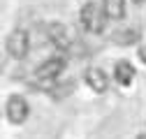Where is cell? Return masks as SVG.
<instances>
[{
  "label": "cell",
  "instance_id": "obj_1",
  "mask_svg": "<svg viewBox=\"0 0 146 139\" xmlns=\"http://www.w3.org/2000/svg\"><path fill=\"white\" fill-rule=\"evenodd\" d=\"M79 21H81V26H84L86 32L100 35V32L104 30V26H107V14H104V9H102L100 5L86 3V5L81 7V12H79Z\"/></svg>",
  "mask_w": 146,
  "mask_h": 139
},
{
  "label": "cell",
  "instance_id": "obj_2",
  "mask_svg": "<svg viewBox=\"0 0 146 139\" xmlns=\"http://www.w3.org/2000/svg\"><path fill=\"white\" fill-rule=\"evenodd\" d=\"M30 49V37L26 30H14L7 37V54L12 58H26Z\"/></svg>",
  "mask_w": 146,
  "mask_h": 139
},
{
  "label": "cell",
  "instance_id": "obj_3",
  "mask_svg": "<svg viewBox=\"0 0 146 139\" xmlns=\"http://www.w3.org/2000/svg\"><path fill=\"white\" fill-rule=\"evenodd\" d=\"M5 111H7L9 123L21 125L23 120L28 118V114H30V107H28L26 97H21V95H12V97L7 100V107H5Z\"/></svg>",
  "mask_w": 146,
  "mask_h": 139
},
{
  "label": "cell",
  "instance_id": "obj_4",
  "mask_svg": "<svg viewBox=\"0 0 146 139\" xmlns=\"http://www.w3.org/2000/svg\"><path fill=\"white\" fill-rule=\"evenodd\" d=\"M63 70H65V58L56 56V58L44 60L37 70H35V77H37L40 81H53V79H58L63 74Z\"/></svg>",
  "mask_w": 146,
  "mask_h": 139
},
{
  "label": "cell",
  "instance_id": "obj_5",
  "mask_svg": "<svg viewBox=\"0 0 146 139\" xmlns=\"http://www.w3.org/2000/svg\"><path fill=\"white\" fill-rule=\"evenodd\" d=\"M46 35H49L51 44L56 49H60V51H67L72 46V37H70V32H67V28L63 23H51L46 28Z\"/></svg>",
  "mask_w": 146,
  "mask_h": 139
},
{
  "label": "cell",
  "instance_id": "obj_6",
  "mask_svg": "<svg viewBox=\"0 0 146 139\" xmlns=\"http://www.w3.org/2000/svg\"><path fill=\"white\" fill-rule=\"evenodd\" d=\"M86 83H88V88H90V91H95V93H104V91H107V86H109V79H107V74L102 72V70L90 67L88 72H86Z\"/></svg>",
  "mask_w": 146,
  "mask_h": 139
},
{
  "label": "cell",
  "instance_id": "obj_7",
  "mask_svg": "<svg viewBox=\"0 0 146 139\" xmlns=\"http://www.w3.org/2000/svg\"><path fill=\"white\" fill-rule=\"evenodd\" d=\"M114 79H116L121 86H130L132 79H135V67H132V63L118 60V63L114 65Z\"/></svg>",
  "mask_w": 146,
  "mask_h": 139
},
{
  "label": "cell",
  "instance_id": "obj_8",
  "mask_svg": "<svg viewBox=\"0 0 146 139\" xmlns=\"http://www.w3.org/2000/svg\"><path fill=\"white\" fill-rule=\"evenodd\" d=\"M102 9L107 14V19L121 21L125 16V0H102Z\"/></svg>",
  "mask_w": 146,
  "mask_h": 139
},
{
  "label": "cell",
  "instance_id": "obj_9",
  "mask_svg": "<svg viewBox=\"0 0 146 139\" xmlns=\"http://www.w3.org/2000/svg\"><path fill=\"white\" fill-rule=\"evenodd\" d=\"M139 28L137 26H130V28H123V30H116L114 32V42L121 44V46H130L135 42H139Z\"/></svg>",
  "mask_w": 146,
  "mask_h": 139
},
{
  "label": "cell",
  "instance_id": "obj_10",
  "mask_svg": "<svg viewBox=\"0 0 146 139\" xmlns=\"http://www.w3.org/2000/svg\"><path fill=\"white\" fill-rule=\"evenodd\" d=\"M139 58H141V63L146 65V44H144V46L139 49Z\"/></svg>",
  "mask_w": 146,
  "mask_h": 139
},
{
  "label": "cell",
  "instance_id": "obj_11",
  "mask_svg": "<svg viewBox=\"0 0 146 139\" xmlns=\"http://www.w3.org/2000/svg\"><path fill=\"white\" fill-rule=\"evenodd\" d=\"M132 3H135V5H141V3H144V0H132Z\"/></svg>",
  "mask_w": 146,
  "mask_h": 139
},
{
  "label": "cell",
  "instance_id": "obj_12",
  "mask_svg": "<svg viewBox=\"0 0 146 139\" xmlns=\"http://www.w3.org/2000/svg\"><path fill=\"white\" fill-rule=\"evenodd\" d=\"M137 139H146V132H144V134H139V137H137Z\"/></svg>",
  "mask_w": 146,
  "mask_h": 139
}]
</instances>
